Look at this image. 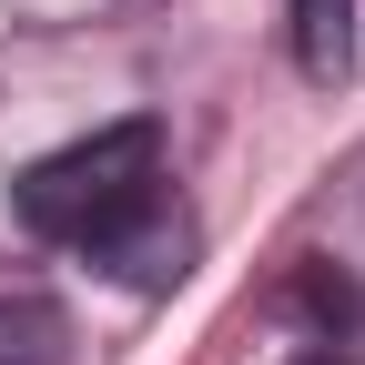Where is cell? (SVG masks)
I'll use <instances>...</instances> for the list:
<instances>
[{"label": "cell", "instance_id": "7a4b0ae2", "mask_svg": "<svg viewBox=\"0 0 365 365\" xmlns=\"http://www.w3.org/2000/svg\"><path fill=\"white\" fill-rule=\"evenodd\" d=\"M284 31H294V71H304L314 91H335V81L355 71V0H294Z\"/></svg>", "mask_w": 365, "mask_h": 365}, {"label": "cell", "instance_id": "3957f363", "mask_svg": "<svg viewBox=\"0 0 365 365\" xmlns=\"http://www.w3.org/2000/svg\"><path fill=\"white\" fill-rule=\"evenodd\" d=\"M294 365H345V355H294Z\"/></svg>", "mask_w": 365, "mask_h": 365}, {"label": "cell", "instance_id": "6da1fadb", "mask_svg": "<svg viewBox=\"0 0 365 365\" xmlns=\"http://www.w3.org/2000/svg\"><path fill=\"white\" fill-rule=\"evenodd\" d=\"M153 203H163V122H143V112L81 132L61 153H41L11 182V213L31 234L41 244H81V254H102L112 234H132Z\"/></svg>", "mask_w": 365, "mask_h": 365}]
</instances>
